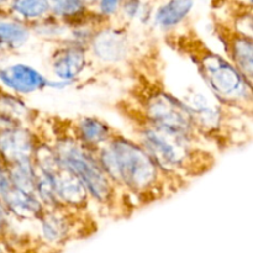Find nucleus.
<instances>
[{"mask_svg": "<svg viewBox=\"0 0 253 253\" xmlns=\"http://www.w3.org/2000/svg\"><path fill=\"white\" fill-rule=\"evenodd\" d=\"M0 199L7 211L21 219L40 220L47 210L35 193L24 192L12 185L0 197Z\"/></svg>", "mask_w": 253, "mask_h": 253, "instance_id": "obj_11", "label": "nucleus"}, {"mask_svg": "<svg viewBox=\"0 0 253 253\" xmlns=\"http://www.w3.org/2000/svg\"><path fill=\"white\" fill-rule=\"evenodd\" d=\"M53 150L61 165L83 183L89 197L99 203H108L113 199L115 185L99 163L94 151L72 137L57 141Z\"/></svg>", "mask_w": 253, "mask_h": 253, "instance_id": "obj_3", "label": "nucleus"}, {"mask_svg": "<svg viewBox=\"0 0 253 253\" xmlns=\"http://www.w3.org/2000/svg\"><path fill=\"white\" fill-rule=\"evenodd\" d=\"M88 64L86 47L66 42L52 56V72L56 79L74 83Z\"/></svg>", "mask_w": 253, "mask_h": 253, "instance_id": "obj_9", "label": "nucleus"}, {"mask_svg": "<svg viewBox=\"0 0 253 253\" xmlns=\"http://www.w3.org/2000/svg\"><path fill=\"white\" fill-rule=\"evenodd\" d=\"M49 11L64 20L77 19L85 11L83 0H48Z\"/></svg>", "mask_w": 253, "mask_h": 253, "instance_id": "obj_20", "label": "nucleus"}, {"mask_svg": "<svg viewBox=\"0 0 253 253\" xmlns=\"http://www.w3.org/2000/svg\"><path fill=\"white\" fill-rule=\"evenodd\" d=\"M6 215H7L6 208H5V205L2 204L1 199H0V231H1L2 227L5 226V222H6Z\"/></svg>", "mask_w": 253, "mask_h": 253, "instance_id": "obj_23", "label": "nucleus"}, {"mask_svg": "<svg viewBox=\"0 0 253 253\" xmlns=\"http://www.w3.org/2000/svg\"><path fill=\"white\" fill-rule=\"evenodd\" d=\"M6 172L12 187L27 193H35L36 167L34 165V160L21 161L6 166Z\"/></svg>", "mask_w": 253, "mask_h": 253, "instance_id": "obj_18", "label": "nucleus"}, {"mask_svg": "<svg viewBox=\"0 0 253 253\" xmlns=\"http://www.w3.org/2000/svg\"><path fill=\"white\" fill-rule=\"evenodd\" d=\"M113 136L110 126L96 116H84L76 125V140L94 152Z\"/></svg>", "mask_w": 253, "mask_h": 253, "instance_id": "obj_13", "label": "nucleus"}, {"mask_svg": "<svg viewBox=\"0 0 253 253\" xmlns=\"http://www.w3.org/2000/svg\"><path fill=\"white\" fill-rule=\"evenodd\" d=\"M145 124L194 137L197 131L192 114L182 99L162 89H155L143 100Z\"/></svg>", "mask_w": 253, "mask_h": 253, "instance_id": "obj_5", "label": "nucleus"}, {"mask_svg": "<svg viewBox=\"0 0 253 253\" xmlns=\"http://www.w3.org/2000/svg\"><path fill=\"white\" fill-rule=\"evenodd\" d=\"M11 10L24 21L43 19L49 12L48 0H12Z\"/></svg>", "mask_w": 253, "mask_h": 253, "instance_id": "obj_19", "label": "nucleus"}, {"mask_svg": "<svg viewBox=\"0 0 253 253\" xmlns=\"http://www.w3.org/2000/svg\"><path fill=\"white\" fill-rule=\"evenodd\" d=\"M5 2H6V0H0V6H1L2 4H5Z\"/></svg>", "mask_w": 253, "mask_h": 253, "instance_id": "obj_24", "label": "nucleus"}, {"mask_svg": "<svg viewBox=\"0 0 253 253\" xmlns=\"http://www.w3.org/2000/svg\"><path fill=\"white\" fill-rule=\"evenodd\" d=\"M88 47L94 56L104 63L125 61L130 52L127 34L115 27H105L94 32Z\"/></svg>", "mask_w": 253, "mask_h": 253, "instance_id": "obj_8", "label": "nucleus"}, {"mask_svg": "<svg viewBox=\"0 0 253 253\" xmlns=\"http://www.w3.org/2000/svg\"><path fill=\"white\" fill-rule=\"evenodd\" d=\"M193 141L194 137L161 130L147 124L138 132V143L163 172L175 173L190 167L194 156H198Z\"/></svg>", "mask_w": 253, "mask_h": 253, "instance_id": "obj_4", "label": "nucleus"}, {"mask_svg": "<svg viewBox=\"0 0 253 253\" xmlns=\"http://www.w3.org/2000/svg\"><path fill=\"white\" fill-rule=\"evenodd\" d=\"M194 61L215 100L221 105L251 108L252 83L242 76L231 61L205 47L195 54Z\"/></svg>", "mask_w": 253, "mask_h": 253, "instance_id": "obj_2", "label": "nucleus"}, {"mask_svg": "<svg viewBox=\"0 0 253 253\" xmlns=\"http://www.w3.org/2000/svg\"><path fill=\"white\" fill-rule=\"evenodd\" d=\"M31 118V110L16 95L0 93V123L4 125L16 126L27 123Z\"/></svg>", "mask_w": 253, "mask_h": 253, "instance_id": "obj_16", "label": "nucleus"}, {"mask_svg": "<svg viewBox=\"0 0 253 253\" xmlns=\"http://www.w3.org/2000/svg\"><path fill=\"white\" fill-rule=\"evenodd\" d=\"M124 11H125L126 16L130 17V19H135L136 16H138L140 14L141 9H140V4H138L137 0H131V1L126 2L124 5Z\"/></svg>", "mask_w": 253, "mask_h": 253, "instance_id": "obj_22", "label": "nucleus"}, {"mask_svg": "<svg viewBox=\"0 0 253 253\" xmlns=\"http://www.w3.org/2000/svg\"><path fill=\"white\" fill-rule=\"evenodd\" d=\"M183 101L192 114L197 130L199 128L214 130L221 125L224 114L220 103L215 105L208 96L202 93H193Z\"/></svg>", "mask_w": 253, "mask_h": 253, "instance_id": "obj_12", "label": "nucleus"}, {"mask_svg": "<svg viewBox=\"0 0 253 253\" xmlns=\"http://www.w3.org/2000/svg\"><path fill=\"white\" fill-rule=\"evenodd\" d=\"M227 54L232 64L241 72L242 76L252 83L253 76V42L251 36L234 32L226 41Z\"/></svg>", "mask_w": 253, "mask_h": 253, "instance_id": "obj_14", "label": "nucleus"}, {"mask_svg": "<svg viewBox=\"0 0 253 253\" xmlns=\"http://www.w3.org/2000/svg\"><path fill=\"white\" fill-rule=\"evenodd\" d=\"M39 143L36 136L26 126L0 127V158L5 166L32 160Z\"/></svg>", "mask_w": 253, "mask_h": 253, "instance_id": "obj_6", "label": "nucleus"}, {"mask_svg": "<svg viewBox=\"0 0 253 253\" xmlns=\"http://www.w3.org/2000/svg\"><path fill=\"white\" fill-rule=\"evenodd\" d=\"M49 172L53 175L54 192L62 208H83L88 203L90 197L83 183L71 170L63 167L61 162Z\"/></svg>", "mask_w": 253, "mask_h": 253, "instance_id": "obj_10", "label": "nucleus"}, {"mask_svg": "<svg viewBox=\"0 0 253 253\" xmlns=\"http://www.w3.org/2000/svg\"><path fill=\"white\" fill-rule=\"evenodd\" d=\"M31 36L29 26L19 20L0 19V48H22Z\"/></svg>", "mask_w": 253, "mask_h": 253, "instance_id": "obj_17", "label": "nucleus"}, {"mask_svg": "<svg viewBox=\"0 0 253 253\" xmlns=\"http://www.w3.org/2000/svg\"><path fill=\"white\" fill-rule=\"evenodd\" d=\"M0 83L19 95H29L48 88V78L26 63H14L1 67Z\"/></svg>", "mask_w": 253, "mask_h": 253, "instance_id": "obj_7", "label": "nucleus"}, {"mask_svg": "<svg viewBox=\"0 0 253 253\" xmlns=\"http://www.w3.org/2000/svg\"><path fill=\"white\" fill-rule=\"evenodd\" d=\"M120 6V0H100L99 1V10L104 16H111L116 14Z\"/></svg>", "mask_w": 253, "mask_h": 253, "instance_id": "obj_21", "label": "nucleus"}, {"mask_svg": "<svg viewBox=\"0 0 253 253\" xmlns=\"http://www.w3.org/2000/svg\"><path fill=\"white\" fill-rule=\"evenodd\" d=\"M194 6L193 0H169L160 6L153 16L157 27L162 30H170L182 24Z\"/></svg>", "mask_w": 253, "mask_h": 253, "instance_id": "obj_15", "label": "nucleus"}, {"mask_svg": "<svg viewBox=\"0 0 253 253\" xmlns=\"http://www.w3.org/2000/svg\"><path fill=\"white\" fill-rule=\"evenodd\" d=\"M95 155L114 185L136 194L155 189L163 172L140 143L124 136H113Z\"/></svg>", "mask_w": 253, "mask_h": 253, "instance_id": "obj_1", "label": "nucleus"}]
</instances>
